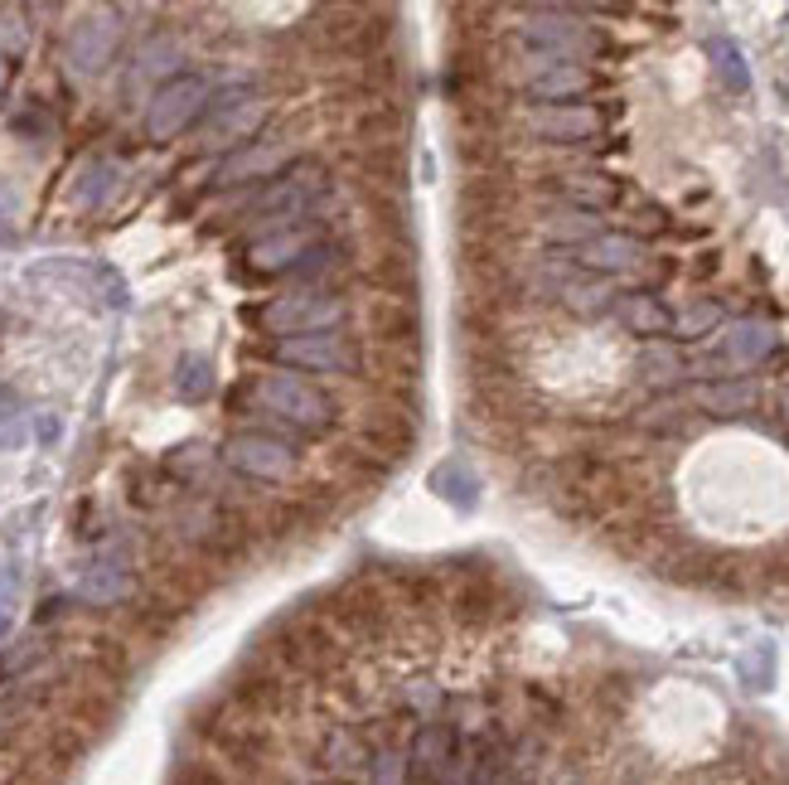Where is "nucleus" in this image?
Masks as SVG:
<instances>
[{"instance_id": "nucleus-20", "label": "nucleus", "mask_w": 789, "mask_h": 785, "mask_svg": "<svg viewBox=\"0 0 789 785\" xmlns=\"http://www.w3.org/2000/svg\"><path fill=\"white\" fill-rule=\"evenodd\" d=\"M770 350H775L770 325H755V320H746V325H737V330H731V340H727V359H721V364H755V359H765Z\"/></svg>"}, {"instance_id": "nucleus-2", "label": "nucleus", "mask_w": 789, "mask_h": 785, "mask_svg": "<svg viewBox=\"0 0 789 785\" xmlns=\"http://www.w3.org/2000/svg\"><path fill=\"white\" fill-rule=\"evenodd\" d=\"M213 103V83L204 73H175L155 87V97L145 103V137L151 141H175L179 131L199 127V117Z\"/></svg>"}, {"instance_id": "nucleus-15", "label": "nucleus", "mask_w": 789, "mask_h": 785, "mask_svg": "<svg viewBox=\"0 0 789 785\" xmlns=\"http://www.w3.org/2000/svg\"><path fill=\"white\" fill-rule=\"evenodd\" d=\"M567 209H581V214H601V209H615L620 204V179L615 175H601V171H572V175H557L552 179Z\"/></svg>"}, {"instance_id": "nucleus-30", "label": "nucleus", "mask_w": 789, "mask_h": 785, "mask_svg": "<svg viewBox=\"0 0 789 785\" xmlns=\"http://www.w3.org/2000/svg\"><path fill=\"white\" fill-rule=\"evenodd\" d=\"M10 621H15V601H10V597H0V641H5Z\"/></svg>"}, {"instance_id": "nucleus-3", "label": "nucleus", "mask_w": 789, "mask_h": 785, "mask_svg": "<svg viewBox=\"0 0 789 785\" xmlns=\"http://www.w3.org/2000/svg\"><path fill=\"white\" fill-rule=\"evenodd\" d=\"M272 359L286 374H358V344L340 330L320 335H296V340H276Z\"/></svg>"}, {"instance_id": "nucleus-16", "label": "nucleus", "mask_w": 789, "mask_h": 785, "mask_svg": "<svg viewBox=\"0 0 789 785\" xmlns=\"http://www.w3.org/2000/svg\"><path fill=\"white\" fill-rule=\"evenodd\" d=\"M693 402L713 418H737V412H751L761 402V388L751 378H717V384H703L693 392Z\"/></svg>"}, {"instance_id": "nucleus-4", "label": "nucleus", "mask_w": 789, "mask_h": 785, "mask_svg": "<svg viewBox=\"0 0 789 785\" xmlns=\"http://www.w3.org/2000/svg\"><path fill=\"white\" fill-rule=\"evenodd\" d=\"M518 35L533 44L538 59H557V63H581V54L601 49V35L591 25H581L577 15H567V10H533V15H523Z\"/></svg>"}, {"instance_id": "nucleus-18", "label": "nucleus", "mask_w": 789, "mask_h": 785, "mask_svg": "<svg viewBox=\"0 0 789 785\" xmlns=\"http://www.w3.org/2000/svg\"><path fill=\"white\" fill-rule=\"evenodd\" d=\"M213 388H219V368H213V359H209V354L189 350V354H179V359H175V398H185V402H209V398H213Z\"/></svg>"}, {"instance_id": "nucleus-7", "label": "nucleus", "mask_w": 789, "mask_h": 785, "mask_svg": "<svg viewBox=\"0 0 789 785\" xmlns=\"http://www.w3.org/2000/svg\"><path fill=\"white\" fill-rule=\"evenodd\" d=\"M223 461L238 470V476L267 480V485H281V480L296 476V452L272 432H233L228 442H223Z\"/></svg>"}, {"instance_id": "nucleus-27", "label": "nucleus", "mask_w": 789, "mask_h": 785, "mask_svg": "<svg viewBox=\"0 0 789 785\" xmlns=\"http://www.w3.org/2000/svg\"><path fill=\"white\" fill-rule=\"evenodd\" d=\"M721 73H727V83L737 87V93L746 87V69H741V54L731 49V44H721Z\"/></svg>"}, {"instance_id": "nucleus-23", "label": "nucleus", "mask_w": 789, "mask_h": 785, "mask_svg": "<svg viewBox=\"0 0 789 785\" xmlns=\"http://www.w3.org/2000/svg\"><path fill=\"white\" fill-rule=\"evenodd\" d=\"M717 320H721L717 306H693V311H683V316L673 320V335H679V340H703Z\"/></svg>"}, {"instance_id": "nucleus-1", "label": "nucleus", "mask_w": 789, "mask_h": 785, "mask_svg": "<svg viewBox=\"0 0 789 785\" xmlns=\"http://www.w3.org/2000/svg\"><path fill=\"white\" fill-rule=\"evenodd\" d=\"M247 398H252L267 418L286 422V427H296V432H325L334 422V402L325 398L310 378L286 374V368H281V374L252 378V384H247Z\"/></svg>"}, {"instance_id": "nucleus-6", "label": "nucleus", "mask_w": 789, "mask_h": 785, "mask_svg": "<svg viewBox=\"0 0 789 785\" xmlns=\"http://www.w3.org/2000/svg\"><path fill=\"white\" fill-rule=\"evenodd\" d=\"M325 195V165H315V161H291L286 171H281L276 179H267V189L252 199V219L262 214V219H306L310 214V204Z\"/></svg>"}, {"instance_id": "nucleus-9", "label": "nucleus", "mask_w": 789, "mask_h": 785, "mask_svg": "<svg viewBox=\"0 0 789 785\" xmlns=\"http://www.w3.org/2000/svg\"><path fill=\"white\" fill-rule=\"evenodd\" d=\"M117 44H121L117 15H111V10H93V15H83V20H78V25L69 30L63 59H69V69H73V73L93 78V73H103L107 63H111Z\"/></svg>"}, {"instance_id": "nucleus-8", "label": "nucleus", "mask_w": 789, "mask_h": 785, "mask_svg": "<svg viewBox=\"0 0 789 785\" xmlns=\"http://www.w3.org/2000/svg\"><path fill=\"white\" fill-rule=\"evenodd\" d=\"M267 117V103L247 87H228L209 103V112L199 117V141L204 145H238L243 137H252Z\"/></svg>"}, {"instance_id": "nucleus-5", "label": "nucleus", "mask_w": 789, "mask_h": 785, "mask_svg": "<svg viewBox=\"0 0 789 785\" xmlns=\"http://www.w3.org/2000/svg\"><path fill=\"white\" fill-rule=\"evenodd\" d=\"M257 320L272 335H281V340H296V335L334 330V325L344 320V301L325 296V291H296V296H276L272 306H262Z\"/></svg>"}, {"instance_id": "nucleus-28", "label": "nucleus", "mask_w": 789, "mask_h": 785, "mask_svg": "<svg viewBox=\"0 0 789 785\" xmlns=\"http://www.w3.org/2000/svg\"><path fill=\"white\" fill-rule=\"evenodd\" d=\"M398 766H402V761L392 757V751H382V757L374 761V771H378V785H398Z\"/></svg>"}, {"instance_id": "nucleus-32", "label": "nucleus", "mask_w": 789, "mask_h": 785, "mask_svg": "<svg viewBox=\"0 0 789 785\" xmlns=\"http://www.w3.org/2000/svg\"><path fill=\"white\" fill-rule=\"evenodd\" d=\"M780 408H785V412H789V388H785V392H780Z\"/></svg>"}, {"instance_id": "nucleus-11", "label": "nucleus", "mask_w": 789, "mask_h": 785, "mask_svg": "<svg viewBox=\"0 0 789 785\" xmlns=\"http://www.w3.org/2000/svg\"><path fill=\"white\" fill-rule=\"evenodd\" d=\"M291 165V151L286 145H272V141H247L238 151L228 155V161H219V171H213V185H257V179H276L281 171Z\"/></svg>"}, {"instance_id": "nucleus-17", "label": "nucleus", "mask_w": 789, "mask_h": 785, "mask_svg": "<svg viewBox=\"0 0 789 785\" xmlns=\"http://www.w3.org/2000/svg\"><path fill=\"white\" fill-rule=\"evenodd\" d=\"M615 311H620V325H625L629 335H645V340H659V335L673 330V316L663 311L659 296H649V291H629V296H620Z\"/></svg>"}, {"instance_id": "nucleus-22", "label": "nucleus", "mask_w": 789, "mask_h": 785, "mask_svg": "<svg viewBox=\"0 0 789 785\" xmlns=\"http://www.w3.org/2000/svg\"><path fill=\"white\" fill-rule=\"evenodd\" d=\"M562 301H567L572 311H581V316H596V311L615 306V291L605 277H586V282H567L562 286Z\"/></svg>"}, {"instance_id": "nucleus-26", "label": "nucleus", "mask_w": 789, "mask_h": 785, "mask_svg": "<svg viewBox=\"0 0 789 785\" xmlns=\"http://www.w3.org/2000/svg\"><path fill=\"white\" fill-rule=\"evenodd\" d=\"M170 59H179V44L175 39H155L137 63H141V73H165V69H170Z\"/></svg>"}, {"instance_id": "nucleus-24", "label": "nucleus", "mask_w": 789, "mask_h": 785, "mask_svg": "<svg viewBox=\"0 0 789 785\" xmlns=\"http://www.w3.org/2000/svg\"><path fill=\"white\" fill-rule=\"evenodd\" d=\"M25 44H30V25L20 20V10H5V15H0V49L20 54Z\"/></svg>"}, {"instance_id": "nucleus-31", "label": "nucleus", "mask_w": 789, "mask_h": 785, "mask_svg": "<svg viewBox=\"0 0 789 785\" xmlns=\"http://www.w3.org/2000/svg\"><path fill=\"white\" fill-rule=\"evenodd\" d=\"M54 436H59V418H49V412H44V418H39V442H54Z\"/></svg>"}, {"instance_id": "nucleus-10", "label": "nucleus", "mask_w": 789, "mask_h": 785, "mask_svg": "<svg viewBox=\"0 0 789 785\" xmlns=\"http://www.w3.org/2000/svg\"><path fill=\"white\" fill-rule=\"evenodd\" d=\"M320 248V233L310 229V223H286V229L267 233V238H257L252 248H247V262H252V272H291V267H306V257Z\"/></svg>"}, {"instance_id": "nucleus-25", "label": "nucleus", "mask_w": 789, "mask_h": 785, "mask_svg": "<svg viewBox=\"0 0 789 785\" xmlns=\"http://www.w3.org/2000/svg\"><path fill=\"white\" fill-rule=\"evenodd\" d=\"M87 179H93V185H83V195H78V199H83V204L93 209V204H103V199H107L111 179H117V165H107V161H103V165H93V171H87Z\"/></svg>"}, {"instance_id": "nucleus-21", "label": "nucleus", "mask_w": 789, "mask_h": 785, "mask_svg": "<svg viewBox=\"0 0 789 785\" xmlns=\"http://www.w3.org/2000/svg\"><path fill=\"white\" fill-rule=\"evenodd\" d=\"M547 238H557V243H591L596 233H601V223H596V214H581V209H557V214H547Z\"/></svg>"}, {"instance_id": "nucleus-14", "label": "nucleus", "mask_w": 789, "mask_h": 785, "mask_svg": "<svg viewBox=\"0 0 789 785\" xmlns=\"http://www.w3.org/2000/svg\"><path fill=\"white\" fill-rule=\"evenodd\" d=\"M572 257H577L591 277H615V272H629V267L645 262V243L629 238V233H596V238L581 243Z\"/></svg>"}, {"instance_id": "nucleus-12", "label": "nucleus", "mask_w": 789, "mask_h": 785, "mask_svg": "<svg viewBox=\"0 0 789 785\" xmlns=\"http://www.w3.org/2000/svg\"><path fill=\"white\" fill-rule=\"evenodd\" d=\"M596 73L586 63H557V59H533V73H528V97L547 107H572V97L591 93Z\"/></svg>"}, {"instance_id": "nucleus-19", "label": "nucleus", "mask_w": 789, "mask_h": 785, "mask_svg": "<svg viewBox=\"0 0 789 785\" xmlns=\"http://www.w3.org/2000/svg\"><path fill=\"white\" fill-rule=\"evenodd\" d=\"M127 591H131V577H127V567H117V563L93 567L83 582H78V597L97 601V607H107V601H121Z\"/></svg>"}, {"instance_id": "nucleus-29", "label": "nucleus", "mask_w": 789, "mask_h": 785, "mask_svg": "<svg viewBox=\"0 0 789 785\" xmlns=\"http://www.w3.org/2000/svg\"><path fill=\"white\" fill-rule=\"evenodd\" d=\"M10 418H20V392L10 384H0V422H10Z\"/></svg>"}, {"instance_id": "nucleus-13", "label": "nucleus", "mask_w": 789, "mask_h": 785, "mask_svg": "<svg viewBox=\"0 0 789 785\" xmlns=\"http://www.w3.org/2000/svg\"><path fill=\"white\" fill-rule=\"evenodd\" d=\"M528 131L552 141V145H577V141H591L596 131H601V112H591V107H538V112H528Z\"/></svg>"}]
</instances>
